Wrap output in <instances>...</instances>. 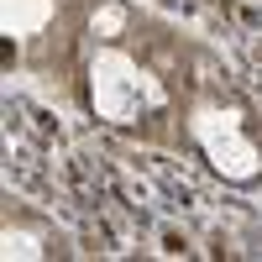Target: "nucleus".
<instances>
[{
    "label": "nucleus",
    "mask_w": 262,
    "mask_h": 262,
    "mask_svg": "<svg viewBox=\"0 0 262 262\" xmlns=\"http://www.w3.org/2000/svg\"><path fill=\"white\" fill-rule=\"evenodd\" d=\"M84 100L95 121L126 137L158 142L163 126L184 111L179 90L158 58L131 42V11L105 0L90 16V53H84Z\"/></svg>",
    "instance_id": "f257e3e1"
},
{
    "label": "nucleus",
    "mask_w": 262,
    "mask_h": 262,
    "mask_svg": "<svg viewBox=\"0 0 262 262\" xmlns=\"http://www.w3.org/2000/svg\"><path fill=\"white\" fill-rule=\"evenodd\" d=\"M184 137L200 147V158L210 163L215 179H226L236 189L262 184V126L247 100H236L231 90H189L184 100Z\"/></svg>",
    "instance_id": "f03ea898"
},
{
    "label": "nucleus",
    "mask_w": 262,
    "mask_h": 262,
    "mask_svg": "<svg viewBox=\"0 0 262 262\" xmlns=\"http://www.w3.org/2000/svg\"><path fill=\"white\" fill-rule=\"evenodd\" d=\"M58 252V236L48 221H37L32 210H16L6 205V215H0V257L6 262H42Z\"/></svg>",
    "instance_id": "7ed1b4c3"
},
{
    "label": "nucleus",
    "mask_w": 262,
    "mask_h": 262,
    "mask_svg": "<svg viewBox=\"0 0 262 262\" xmlns=\"http://www.w3.org/2000/svg\"><path fill=\"white\" fill-rule=\"evenodd\" d=\"M63 16V0H0V32L16 53H27L32 42H42Z\"/></svg>",
    "instance_id": "20e7f679"
}]
</instances>
